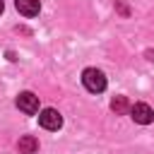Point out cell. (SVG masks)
Wrapping results in <instances>:
<instances>
[{
	"mask_svg": "<svg viewBox=\"0 0 154 154\" xmlns=\"http://www.w3.org/2000/svg\"><path fill=\"white\" fill-rule=\"evenodd\" d=\"M17 108L24 111V113H29V116L38 113V96L31 94V91H22V94L17 96Z\"/></svg>",
	"mask_w": 154,
	"mask_h": 154,
	"instance_id": "3957f363",
	"label": "cell"
},
{
	"mask_svg": "<svg viewBox=\"0 0 154 154\" xmlns=\"http://www.w3.org/2000/svg\"><path fill=\"white\" fill-rule=\"evenodd\" d=\"M38 125L43 130H60L63 128V116L55 108H43L38 113Z\"/></svg>",
	"mask_w": 154,
	"mask_h": 154,
	"instance_id": "7a4b0ae2",
	"label": "cell"
},
{
	"mask_svg": "<svg viewBox=\"0 0 154 154\" xmlns=\"http://www.w3.org/2000/svg\"><path fill=\"white\" fill-rule=\"evenodd\" d=\"M111 108H113L116 113H125V111H128V99H125V96H116V99L111 101Z\"/></svg>",
	"mask_w": 154,
	"mask_h": 154,
	"instance_id": "52a82bcc",
	"label": "cell"
},
{
	"mask_svg": "<svg viewBox=\"0 0 154 154\" xmlns=\"http://www.w3.org/2000/svg\"><path fill=\"white\" fill-rule=\"evenodd\" d=\"M130 116H132V120L140 123V125H149V123L154 120V111H152L147 103H135V106H130Z\"/></svg>",
	"mask_w": 154,
	"mask_h": 154,
	"instance_id": "277c9868",
	"label": "cell"
},
{
	"mask_svg": "<svg viewBox=\"0 0 154 154\" xmlns=\"http://www.w3.org/2000/svg\"><path fill=\"white\" fill-rule=\"evenodd\" d=\"M36 149H38V140H36L34 135L19 137V152H22V154H34Z\"/></svg>",
	"mask_w": 154,
	"mask_h": 154,
	"instance_id": "8992f818",
	"label": "cell"
},
{
	"mask_svg": "<svg viewBox=\"0 0 154 154\" xmlns=\"http://www.w3.org/2000/svg\"><path fill=\"white\" fill-rule=\"evenodd\" d=\"M82 84H84L89 91L99 94V91L106 89V75H103L101 70H96V67H87V70L82 72Z\"/></svg>",
	"mask_w": 154,
	"mask_h": 154,
	"instance_id": "6da1fadb",
	"label": "cell"
},
{
	"mask_svg": "<svg viewBox=\"0 0 154 154\" xmlns=\"http://www.w3.org/2000/svg\"><path fill=\"white\" fill-rule=\"evenodd\" d=\"M14 7L24 17H36L38 10H41V2L38 0H14Z\"/></svg>",
	"mask_w": 154,
	"mask_h": 154,
	"instance_id": "5b68a950",
	"label": "cell"
},
{
	"mask_svg": "<svg viewBox=\"0 0 154 154\" xmlns=\"http://www.w3.org/2000/svg\"><path fill=\"white\" fill-rule=\"evenodd\" d=\"M2 10H5V5H2V0H0V14H2Z\"/></svg>",
	"mask_w": 154,
	"mask_h": 154,
	"instance_id": "ba28073f",
	"label": "cell"
}]
</instances>
